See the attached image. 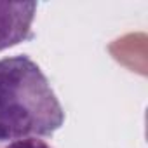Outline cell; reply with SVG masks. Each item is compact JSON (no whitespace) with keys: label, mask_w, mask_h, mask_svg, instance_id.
I'll return each instance as SVG.
<instances>
[{"label":"cell","mask_w":148,"mask_h":148,"mask_svg":"<svg viewBox=\"0 0 148 148\" xmlns=\"http://www.w3.org/2000/svg\"><path fill=\"white\" fill-rule=\"evenodd\" d=\"M0 148H52L47 141L38 139V138H23V139H14L9 143H2Z\"/></svg>","instance_id":"obj_3"},{"label":"cell","mask_w":148,"mask_h":148,"mask_svg":"<svg viewBox=\"0 0 148 148\" xmlns=\"http://www.w3.org/2000/svg\"><path fill=\"white\" fill-rule=\"evenodd\" d=\"M64 124V110L40 66L28 56L0 59V145L49 138Z\"/></svg>","instance_id":"obj_1"},{"label":"cell","mask_w":148,"mask_h":148,"mask_svg":"<svg viewBox=\"0 0 148 148\" xmlns=\"http://www.w3.org/2000/svg\"><path fill=\"white\" fill-rule=\"evenodd\" d=\"M35 2H0V51L14 47L33 37Z\"/></svg>","instance_id":"obj_2"}]
</instances>
